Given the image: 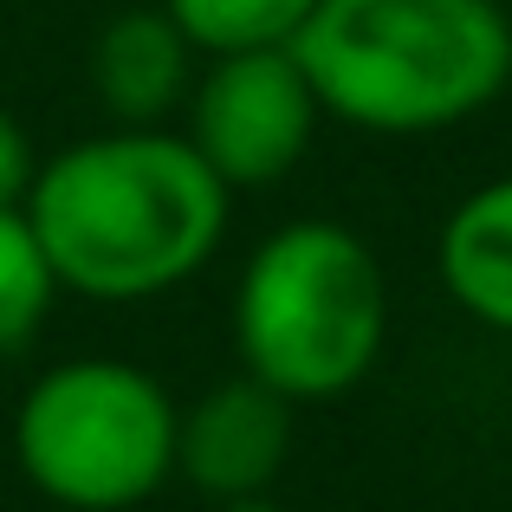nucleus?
Returning <instances> with one entry per match:
<instances>
[{"instance_id": "nucleus-8", "label": "nucleus", "mask_w": 512, "mask_h": 512, "mask_svg": "<svg viewBox=\"0 0 512 512\" xmlns=\"http://www.w3.org/2000/svg\"><path fill=\"white\" fill-rule=\"evenodd\" d=\"M441 286L467 318L512 338V175L480 182L461 208L441 221Z\"/></svg>"}, {"instance_id": "nucleus-9", "label": "nucleus", "mask_w": 512, "mask_h": 512, "mask_svg": "<svg viewBox=\"0 0 512 512\" xmlns=\"http://www.w3.org/2000/svg\"><path fill=\"white\" fill-rule=\"evenodd\" d=\"M318 0H163V13L182 26V39L201 59L227 52H273L305 33Z\"/></svg>"}, {"instance_id": "nucleus-4", "label": "nucleus", "mask_w": 512, "mask_h": 512, "mask_svg": "<svg viewBox=\"0 0 512 512\" xmlns=\"http://www.w3.org/2000/svg\"><path fill=\"white\" fill-rule=\"evenodd\" d=\"M182 402L143 363L65 357L13 409V461L59 512H130L175 480Z\"/></svg>"}, {"instance_id": "nucleus-6", "label": "nucleus", "mask_w": 512, "mask_h": 512, "mask_svg": "<svg viewBox=\"0 0 512 512\" xmlns=\"http://www.w3.org/2000/svg\"><path fill=\"white\" fill-rule=\"evenodd\" d=\"M292 454V402L260 376H227L175 409V480L208 500L273 493Z\"/></svg>"}, {"instance_id": "nucleus-5", "label": "nucleus", "mask_w": 512, "mask_h": 512, "mask_svg": "<svg viewBox=\"0 0 512 512\" xmlns=\"http://www.w3.org/2000/svg\"><path fill=\"white\" fill-rule=\"evenodd\" d=\"M318 117L325 104L292 46L227 52L195 72V91L182 104V137L227 188H266L305 163Z\"/></svg>"}, {"instance_id": "nucleus-1", "label": "nucleus", "mask_w": 512, "mask_h": 512, "mask_svg": "<svg viewBox=\"0 0 512 512\" xmlns=\"http://www.w3.org/2000/svg\"><path fill=\"white\" fill-rule=\"evenodd\" d=\"M26 221L59 292L91 305H143L188 286L227 240L234 188L169 124H111L33 169Z\"/></svg>"}, {"instance_id": "nucleus-11", "label": "nucleus", "mask_w": 512, "mask_h": 512, "mask_svg": "<svg viewBox=\"0 0 512 512\" xmlns=\"http://www.w3.org/2000/svg\"><path fill=\"white\" fill-rule=\"evenodd\" d=\"M33 169H39L33 137H26V124L7 111V104H0V208H20V201H26Z\"/></svg>"}, {"instance_id": "nucleus-2", "label": "nucleus", "mask_w": 512, "mask_h": 512, "mask_svg": "<svg viewBox=\"0 0 512 512\" xmlns=\"http://www.w3.org/2000/svg\"><path fill=\"white\" fill-rule=\"evenodd\" d=\"M292 52L325 117L376 137L467 124L512 85L500 0H318Z\"/></svg>"}, {"instance_id": "nucleus-3", "label": "nucleus", "mask_w": 512, "mask_h": 512, "mask_svg": "<svg viewBox=\"0 0 512 512\" xmlns=\"http://www.w3.org/2000/svg\"><path fill=\"white\" fill-rule=\"evenodd\" d=\"M389 338V279L370 240L344 221H286L234 279L240 370L299 409L357 389Z\"/></svg>"}, {"instance_id": "nucleus-10", "label": "nucleus", "mask_w": 512, "mask_h": 512, "mask_svg": "<svg viewBox=\"0 0 512 512\" xmlns=\"http://www.w3.org/2000/svg\"><path fill=\"white\" fill-rule=\"evenodd\" d=\"M59 305V273L39 247L26 208H0V357L39 338Z\"/></svg>"}, {"instance_id": "nucleus-7", "label": "nucleus", "mask_w": 512, "mask_h": 512, "mask_svg": "<svg viewBox=\"0 0 512 512\" xmlns=\"http://www.w3.org/2000/svg\"><path fill=\"white\" fill-rule=\"evenodd\" d=\"M195 59L201 52L163 7H130L91 39V98L111 111V124H169L195 91Z\"/></svg>"}, {"instance_id": "nucleus-12", "label": "nucleus", "mask_w": 512, "mask_h": 512, "mask_svg": "<svg viewBox=\"0 0 512 512\" xmlns=\"http://www.w3.org/2000/svg\"><path fill=\"white\" fill-rule=\"evenodd\" d=\"M214 512H286L273 493H247V500H214Z\"/></svg>"}]
</instances>
